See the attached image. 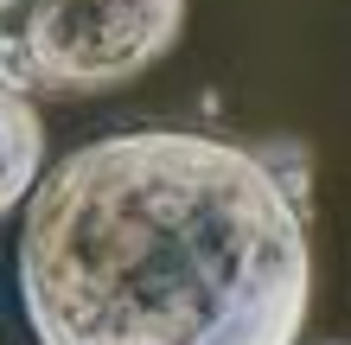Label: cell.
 Instances as JSON below:
<instances>
[{"instance_id":"6da1fadb","label":"cell","mask_w":351,"mask_h":345,"mask_svg":"<svg viewBox=\"0 0 351 345\" xmlns=\"http://www.w3.org/2000/svg\"><path fill=\"white\" fill-rule=\"evenodd\" d=\"M306 300V198L262 147L128 128L26 192L19 307L38 345H294Z\"/></svg>"},{"instance_id":"7a4b0ae2","label":"cell","mask_w":351,"mask_h":345,"mask_svg":"<svg viewBox=\"0 0 351 345\" xmlns=\"http://www.w3.org/2000/svg\"><path fill=\"white\" fill-rule=\"evenodd\" d=\"M185 32V0H32L19 84L58 96H102L147 77Z\"/></svg>"},{"instance_id":"3957f363","label":"cell","mask_w":351,"mask_h":345,"mask_svg":"<svg viewBox=\"0 0 351 345\" xmlns=\"http://www.w3.org/2000/svg\"><path fill=\"white\" fill-rule=\"evenodd\" d=\"M38 167H45V121L26 90L0 84V217L38 186Z\"/></svg>"},{"instance_id":"277c9868","label":"cell","mask_w":351,"mask_h":345,"mask_svg":"<svg viewBox=\"0 0 351 345\" xmlns=\"http://www.w3.org/2000/svg\"><path fill=\"white\" fill-rule=\"evenodd\" d=\"M0 84H13V90H26V84H19V45L7 38V26H0Z\"/></svg>"},{"instance_id":"5b68a950","label":"cell","mask_w":351,"mask_h":345,"mask_svg":"<svg viewBox=\"0 0 351 345\" xmlns=\"http://www.w3.org/2000/svg\"><path fill=\"white\" fill-rule=\"evenodd\" d=\"M0 7H13V0H0Z\"/></svg>"}]
</instances>
